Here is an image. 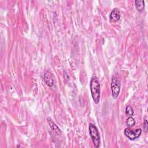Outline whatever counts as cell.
I'll use <instances>...</instances> for the list:
<instances>
[{
    "label": "cell",
    "instance_id": "8",
    "mask_svg": "<svg viewBox=\"0 0 148 148\" xmlns=\"http://www.w3.org/2000/svg\"><path fill=\"white\" fill-rule=\"evenodd\" d=\"M135 7L138 11L142 12L145 8V2L143 0H136L135 1Z\"/></svg>",
    "mask_w": 148,
    "mask_h": 148
},
{
    "label": "cell",
    "instance_id": "5",
    "mask_svg": "<svg viewBox=\"0 0 148 148\" xmlns=\"http://www.w3.org/2000/svg\"><path fill=\"white\" fill-rule=\"evenodd\" d=\"M120 11L118 8H114L110 13V20L112 21L116 22L120 20Z\"/></svg>",
    "mask_w": 148,
    "mask_h": 148
},
{
    "label": "cell",
    "instance_id": "2",
    "mask_svg": "<svg viewBox=\"0 0 148 148\" xmlns=\"http://www.w3.org/2000/svg\"><path fill=\"white\" fill-rule=\"evenodd\" d=\"M88 130L90 135L92 139L95 147H99L100 145V136L97 127L94 124L90 123L88 126Z\"/></svg>",
    "mask_w": 148,
    "mask_h": 148
},
{
    "label": "cell",
    "instance_id": "1",
    "mask_svg": "<svg viewBox=\"0 0 148 148\" xmlns=\"http://www.w3.org/2000/svg\"><path fill=\"white\" fill-rule=\"evenodd\" d=\"M90 91L94 102L98 104L100 100V84L97 77L95 76L90 80Z\"/></svg>",
    "mask_w": 148,
    "mask_h": 148
},
{
    "label": "cell",
    "instance_id": "6",
    "mask_svg": "<svg viewBox=\"0 0 148 148\" xmlns=\"http://www.w3.org/2000/svg\"><path fill=\"white\" fill-rule=\"evenodd\" d=\"M43 79L46 84L49 87H52L54 85V79L51 74L49 71H47L45 73Z\"/></svg>",
    "mask_w": 148,
    "mask_h": 148
},
{
    "label": "cell",
    "instance_id": "9",
    "mask_svg": "<svg viewBox=\"0 0 148 148\" xmlns=\"http://www.w3.org/2000/svg\"><path fill=\"white\" fill-rule=\"evenodd\" d=\"M135 124V121L134 118H132L131 116L129 117L126 121V124L128 127H133Z\"/></svg>",
    "mask_w": 148,
    "mask_h": 148
},
{
    "label": "cell",
    "instance_id": "10",
    "mask_svg": "<svg viewBox=\"0 0 148 148\" xmlns=\"http://www.w3.org/2000/svg\"><path fill=\"white\" fill-rule=\"evenodd\" d=\"M125 114L128 116L131 117L134 114V110L133 109L131 106H127L125 108Z\"/></svg>",
    "mask_w": 148,
    "mask_h": 148
},
{
    "label": "cell",
    "instance_id": "7",
    "mask_svg": "<svg viewBox=\"0 0 148 148\" xmlns=\"http://www.w3.org/2000/svg\"><path fill=\"white\" fill-rule=\"evenodd\" d=\"M47 122L50 125V127L51 128V129L53 130H54L57 134H61V131L60 130V129L58 128V127L53 121V120L50 118H47Z\"/></svg>",
    "mask_w": 148,
    "mask_h": 148
},
{
    "label": "cell",
    "instance_id": "3",
    "mask_svg": "<svg viewBox=\"0 0 148 148\" xmlns=\"http://www.w3.org/2000/svg\"><path fill=\"white\" fill-rule=\"evenodd\" d=\"M120 82L119 80L114 77L112 76V82H111V90L112 96L114 99L117 98L120 91Z\"/></svg>",
    "mask_w": 148,
    "mask_h": 148
},
{
    "label": "cell",
    "instance_id": "4",
    "mask_svg": "<svg viewBox=\"0 0 148 148\" xmlns=\"http://www.w3.org/2000/svg\"><path fill=\"white\" fill-rule=\"evenodd\" d=\"M124 135L130 140H135L139 138L142 133V130L140 128L136 129L135 131H132L130 128H126L124 130Z\"/></svg>",
    "mask_w": 148,
    "mask_h": 148
},
{
    "label": "cell",
    "instance_id": "11",
    "mask_svg": "<svg viewBox=\"0 0 148 148\" xmlns=\"http://www.w3.org/2000/svg\"><path fill=\"white\" fill-rule=\"evenodd\" d=\"M147 124H148L147 120L146 119H145V121H144V123H143V127H144L146 131H147Z\"/></svg>",
    "mask_w": 148,
    "mask_h": 148
}]
</instances>
